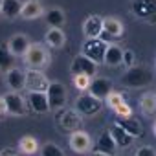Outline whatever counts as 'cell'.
<instances>
[{
	"mask_svg": "<svg viewBox=\"0 0 156 156\" xmlns=\"http://www.w3.org/2000/svg\"><path fill=\"white\" fill-rule=\"evenodd\" d=\"M50 51L41 42H31L28 51L24 53V64L28 70H44L50 64Z\"/></svg>",
	"mask_w": 156,
	"mask_h": 156,
	"instance_id": "cell-1",
	"label": "cell"
},
{
	"mask_svg": "<svg viewBox=\"0 0 156 156\" xmlns=\"http://www.w3.org/2000/svg\"><path fill=\"white\" fill-rule=\"evenodd\" d=\"M121 81L129 88H143L152 83V73L145 66H130V68H127Z\"/></svg>",
	"mask_w": 156,
	"mask_h": 156,
	"instance_id": "cell-2",
	"label": "cell"
},
{
	"mask_svg": "<svg viewBox=\"0 0 156 156\" xmlns=\"http://www.w3.org/2000/svg\"><path fill=\"white\" fill-rule=\"evenodd\" d=\"M107 46H108V42H105L103 39H87V41H85V44H83L81 53H83V55H87L88 59H92L96 64H99V62H103V61H105Z\"/></svg>",
	"mask_w": 156,
	"mask_h": 156,
	"instance_id": "cell-3",
	"label": "cell"
},
{
	"mask_svg": "<svg viewBox=\"0 0 156 156\" xmlns=\"http://www.w3.org/2000/svg\"><path fill=\"white\" fill-rule=\"evenodd\" d=\"M50 87V79L42 70H26V85L28 92H46Z\"/></svg>",
	"mask_w": 156,
	"mask_h": 156,
	"instance_id": "cell-4",
	"label": "cell"
},
{
	"mask_svg": "<svg viewBox=\"0 0 156 156\" xmlns=\"http://www.w3.org/2000/svg\"><path fill=\"white\" fill-rule=\"evenodd\" d=\"M103 108L101 99L94 98L92 94H83L75 99V110L79 112L81 116H94Z\"/></svg>",
	"mask_w": 156,
	"mask_h": 156,
	"instance_id": "cell-5",
	"label": "cell"
},
{
	"mask_svg": "<svg viewBox=\"0 0 156 156\" xmlns=\"http://www.w3.org/2000/svg\"><path fill=\"white\" fill-rule=\"evenodd\" d=\"M46 98H48V103H50V110L61 108L66 103V98H68L66 87L59 81H50V87L46 90Z\"/></svg>",
	"mask_w": 156,
	"mask_h": 156,
	"instance_id": "cell-6",
	"label": "cell"
},
{
	"mask_svg": "<svg viewBox=\"0 0 156 156\" xmlns=\"http://www.w3.org/2000/svg\"><path fill=\"white\" fill-rule=\"evenodd\" d=\"M68 143H70L72 151L77 152V154H90L92 152V138L85 130H81V129L72 132Z\"/></svg>",
	"mask_w": 156,
	"mask_h": 156,
	"instance_id": "cell-7",
	"label": "cell"
},
{
	"mask_svg": "<svg viewBox=\"0 0 156 156\" xmlns=\"http://www.w3.org/2000/svg\"><path fill=\"white\" fill-rule=\"evenodd\" d=\"M70 70H72L73 75L83 73V75H90V77H94V75L98 73V64H96L92 59H88L87 55L79 53V55H75V57H73Z\"/></svg>",
	"mask_w": 156,
	"mask_h": 156,
	"instance_id": "cell-8",
	"label": "cell"
},
{
	"mask_svg": "<svg viewBox=\"0 0 156 156\" xmlns=\"http://www.w3.org/2000/svg\"><path fill=\"white\" fill-rule=\"evenodd\" d=\"M4 101H6V110H8V114H11V116H24V114L28 112V103H26V99H24L19 92H15V90L8 92V94L4 96Z\"/></svg>",
	"mask_w": 156,
	"mask_h": 156,
	"instance_id": "cell-9",
	"label": "cell"
},
{
	"mask_svg": "<svg viewBox=\"0 0 156 156\" xmlns=\"http://www.w3.org/2000/svg\"><path fill=\"white\" fill-rule=\"evenodd\" d=\"M30 39L24 35V33H15V35H11L9 37V41H8V50L11 51V55L13 57H24V53L28 51V48H30Z\"/></svg>",
	"mask_w": 156,
	"mask_h": 156,
	"instance_id": "cell-10",
	"label": "cell"
},
{
	"mask_svg": "<svg viewBox=\"0 0 156 156\" xmlns=\"http://www.w3.org/2000/svg\"><path fill=\"white\" fill-rule=\"evenodd\" d=\"M59 119H61V127H62L64 130H68V132L79 130L81 125H83V118H81V114L77 112V110H73V108L64 110V112L61 114Z\"/></svg>",
	"mask_w": 156,
	"mask_h": 156,
	"instance_id": "cell-11",
	"label": "cell"
},
{
	"mask_svg": "<svg viewBox=\"0 0 156 156\" xmlns=\"http://www.w3.org/2000/svg\"><path fill=\"white\" fill-rule=\"evenodd\" d=\"M112 92V83L107 79V77H96L92 79L90 87H88V94H92L98 99H107V96Z\"/></svg>",
	"mask_w": 156,
	"mask_h": 156,
	"instance_id": "cell-12",
	"label": "cell"
},
{
	"mask_svg": "<svg viewBox=\"0 0 156 156\" xmlns=\"http://www.w3.org/2000/svg\"><path fill=\"white\" fill-rule=\"evenodd\" d=\"M83 33L87 39H101L103 33V19L99 15H90L83 22Z\"/></svg>",
	"mask_w": 156,
	"mask_h": 156,
	"instance_id": "cell-13",
	"label": "cell"
},
{
	"mask_svg": "<svg viewBox=\"0 0 156 156\" xmlns=\"http://www.w3.org/2000/svg\"><path fill=\"white\" fill-rule=\"evenodd\" d=\"M28 103H30L31 110L37 114L50 112V103H48L46 92H28Z\"/></svg>",
	"mask_w": 156,
	"mask_h": 156,
	"instance_id": "cell-14",
	"label": "cell"
},
{
	"mask_svg": "<svg viewBox=\"0 0 156 156\" xmlns=\"http://www.w3.org/2000/svg\"><path fill=\"white\" fill-rule=\"evenodd\" d=\"M6 83H8V87H9L11 90H15V92L22 90L24 85H26V72L20 70V68H17V66H13L11 70L6 72Z\"/></svg>",
	"mask_w": 156,
	"mask_h": 156,
	"instance_id": "cell-15",
	"label": "cell"
},
{
	"mask_svg": "<svg viewBox=\"0 0 156 156\" xmlns=\"http://www.w3.org/2000/svg\"><path fill=\"white\" fill-rule=\"evenodd\" d=\"M127 134H130L132 136V140H136V138H141L143 136V127H141V123L136 119V118H132V116H127V118H118V121H116Z\"/></svg>",
	"mask_w": 156,
	"mask_h": 156,
	"instance_id": "cell-16",
	"label": "cell"
},
{
	"mask_svg": "<svg viewBox=\"0 0 156 156\" xmlns=\"http://www.w3.org/2000/svg\"><path fill=\"white\" fill-rule=\"evenodd\" d=\"M44 15V8L39 0H28V2L22 4V9H20V17L24 20H35L39 17Z\"/></svg>",
	"mask_w": 156,
	"mask_h": 156,
	"instance_id": "cell-17",
	"label": "cell"
},
{
	"mask_svg": "<svg viewBox=\"0 0 156 156\" xmlns=\"http://www.w3.org/2000/svg\"><path fill=\"white\" fill-rule=\"evenodd\" d=\"M44 20L50 28H62L66 22V15L61 8H50L48 11H44Z\"/></svg>",
	"mask_w": 156,
	"mask_h": 156,
	"instance_id": "cell-18",
	"label": "cell"
},
{
	"mask_svg": "<svg viewBox=\"0 0 156 156\" xmlns=\"http://www.w3.org/2000/svg\"><path fill=\"white\" fill-rule=\"evenodd\" d=\"M123 61V50L119 44H110L107 46V51H105V64L107 66H119Z\"/></svg>",
	"mask_w": 156,
	"mask_h": 156,
	"instance_id": "cell-19",
	"label": "cell"
},
{
	"mask_svg": "<svg viewBox=\"0 0 156 156\" xmlns=\"http://www.w3.org/2000/svg\"><path fill=\"white\" fill-rule=\"evenodd\" d=\"M110 132V136H112V140L116 141V147H119V149H125V147H129L130 143H132V136L130 134H127L118 123H114L112 125V129L108 130Z\"/></svg>",
	"mask_w": 156,
	"mask_h": 156,
	"instance_id": "cell-20",
	"label": "cell"
},
{
	"mask_svg": "<svg viewBox=\"0 0 156 156\" xmlns=\"http://www.w3.org/2000/svg\"><path fill=\"white\" fill-rule=\"evenodd\" d=\"M132 9H134V13L138 17L145 19V17L156 13V2H154V0H134Z\"/></svg>",
	"mask_w": 156,
	"mask_h": 156,
	"instance_id": "cell-21",
	"label": "cell"
},
{
	"mask_svg": "<svg viewBox=\"0 0 156 156\" xmlns=\"http://www.w3.org/2000/svg\"><path fill=\"white\" fill-rule=\"evenodd\" d=\"M20 9H22L20 0H2V6H0V13H2L6 19L20 17Z\"/></svg>",
	"mask_w": 156,
	"mask_h": 156,
	"instance_id": "cell-22",
	"label": "cell"
},
{
	"mask_svg": "<svg viewBox=\"0 0 156 156\" xmlns=\"http://www.w3.org/2000/svg\"><path fill=\"white\" fill-rule=\"evenodd\" d=\"M103 33H107L110 37H121L123 35V24H121V20H118L114 17H105L103 19Z\"/></svg>",
	"mask_w": 156,
	"mask_h": 156,
	"instance_id": "cell-23",
	"label": "cell"
},
{
	"mask_svg": "<svg viewBox=\"0 0 156 156\" xmlns=\"http://www.w3.org/2000/svg\"><path fill=\"white\" fill-rule=\"evenodd\" d=\"M96 149L98 151H101V152H105V154H114L116 152V141L112 140V136H110V132L107 130V132H103V134H99V138H98V141H96Z\"/></svg>",
	"mask_w": 156,
	"mask_h": 156,
	"instance_id": "cell-24",
	"label": "cell"
},
{
	"mask_svg": "<svg viewBox=\"0 0 156 156\" xmlns=\"http://www.w3.org/2000/svg\"><path fill=\"white\" fill-rule=\"evenodd\" d=\"M44 41H46V44H48L50 48H62L64 42H66V35L62 33L61 28H51V30L46 33Z\"/></svg>",
	"mask_w": 156,
	"mask_h": 156,
	"instance_id": "cell-25",
	"label": "cell"
},
{
	"mask_svg": "<svg viewBox=\"0 0 156 156\" xmlns=\"http://www.w3.org/2000/svg\"><path fill=\"white\" fill-rule=\"evenodd\" d=\"M140 110L143 116L156 114V94H143L140 98Z\"/></svg>",
	"mask_w": 156,
	"mask_h": 156,
	"instance_id": "cell-26",
	"label": "cell"
},
{
	"mask_svg": "<svg viewBox=\"0 0 156 156\" xmlns=\"http://www.w3.org/2000/svg\"><path fill=\"white\" fill-rule=\"evenodd\" d=\"M19 149H20V152H24V154H35L37 151H39V141H37V138H33V136H22L20 140H19Z\"/></svg>",
	"mask_w": 156,
	"mask_h": 156,
	"instance_id": "cell-27",
	"label": "cell"
},
{
	"mask_svg": "<svg viewBox=\"0 0 156 156\" xmlns=\"http://www.w3.org/2000/svg\"><path fill=\"white\" fill-rule=\"evenodd\" d=\"M15 66V57L8 50V46H0V72H8Z\"/></svg>",
	"mask_w": 156,
	"mask_h": 156,
	"instance_id": "cell-28",
	"label": "cell"
},
{
	"mask_svg": "<svg viewBox=\"0 0 156 156\" xmlns=\"http://www.w3.org/2000/svg\"><path fill=\"white\" fill-rule=\"evenodd\" d=\"M41 156H64V151L59 145L48 141V143H44L41 147Z\"/></svg>",
	"mask_w": 156,
	"mask_h": 156,
	"instance_id": "cell-29",
	"label": "cell"
},
{
	"mask_svg": "<svg viewBox=\"0 0 156 156\" xmlns=\"http://www.w3.org/2000/svg\"><path fill=\"white\" fill-rule=\"evenodd\" d=\"M90 83H92V77L90 75H83V73L73 75V85H75L77 90H88Z\"/></svg>",
	"mask_w": 156,
	"mask_h": 156,
	"instance_id": "cell-30",
	"label": "cell"
},
{
	"mask_svg": "<svg viewBox=\"0 0 156 156\" xmlns=\"http://www.w3.org/2000/svg\"><path fill=\"white\" fill-rule=\"evenodd\" d=\"M105 101H107V105H108L112 110H114V108H118L121 103H125L123 96H121V94H118V92H110V94L107 96V99H105Z\"/></svg>",
	"mask_w": 156,
	"mask_h": 156,
	"instance_id": "cell-31",
	"label": "cell"
},
{
	"mask_svg": "<svg viewBox=\"0 0 156 156\" xmlns=\"http://www.w3.org/2000/svg\"><path fill=\"white\" fill-rule=\"evenodd\" d=\"M134 51L132 50H123V61H121V64H125L127 68H130V66H134Z\"/></svg>",
	"mask_w": 156,
	"mask_h": 156,
	"instance_id": "cell-32",
	"label": "cell"
},
{
	"mask_svg": "<svg viewBox=\"0 0 156 156\" xmlns=\"http://www.w3.org/2000/svg\"><path fill=\"white\" fill-rule=\"evenodd\" d=\"M114 112L118 114V118H127V116H132V110L127 103H121L118 108H114Z\"/></svg>",
	"mask_w": 156,
	"mask_h": 156,
	"instance_id": "cell-33",
	"label": "cell"
},
{
	"mask_svg": "<svg viewBox=\"0 0 156 156\" xmlns=\"http://www.w3.org/2000/svg\"><path fill=\"white\" fill-rule=\"evenodd\" d=\"M136 156H156V149L151 145H143L136 151Z\"/></svg>",
	"mask_w": 156,
	"mask_h": 156,
	"instance_id": "cell-34",
	"label": "cell"
},
{
	"mask_svg": "<svg viewBox=\"0 0 156 156\" xmlns=\"http://www.w3.org/2000/svg\"><path fill=\"white\" fill-rule=\"evenodd\" d=\"M4 114H8V110H6V101H4V96H0V118H2Z\"/></svg>",
	"mask_w": 156,
	"mask_h": 156,
	"instance_id": "cell-35",
	"label": "cell"
},
{
	"mask_svg": "<svg viewBox=\"0 0 156 156\" xmlns=\"http://www.w3.org/2000/svg\"><path fill=\"white\" fill-rule=\"evenodd\" d=\"M90 156H110V154H105L101 151H94V152H90Z\"/></svg>",
	"mask_w": 156,
	"mask_h": 156,
	"instance_id": "cell-36",
	"label": "cell"
},
{
	"mask_svg": "<svg viewBox=\"0 0 156 156\" xmlns=\"http://www.w3.org/2000/svg\"><path fill=\"white\" fill-rule=\"evenodd\" d=\"M0 156H17V154H15V152H9V151H6V152H2Z\"/></svg>",
	"mask_w": 156,
	"mask_h": 156,
	"instance_id": "cell-37",
	"label": "cell"
},
{
	"mask_svg": "<svg viewBox=\"0 0 156 156\" xmlns=\"http://www.w3.org/2000/svg\"><path fill=\"white\" fill-rule=\"evenodd\" d=\"M152 132H154V136H156V121H154V125H152Z\"/></svg>",
	"mask_w": 156,
	"mask_h": 156,
	"instance_id": "cell-38",
	"label": "cell"
},
{
	"mask_svg": "<svg viewBox=\"0 0 156 156\" xmlns=\"http://www.w3.org/2000/svg\"><path fill=\"white\" fill-rule=\"evenodd\" d=\"M0 6H2V0H0Z\"/></svg>",
	"mask_w": 156,
	"mask_h": 156,
	"instance_id": "cell-39",
	"label": "cell"
}]
</instances>
